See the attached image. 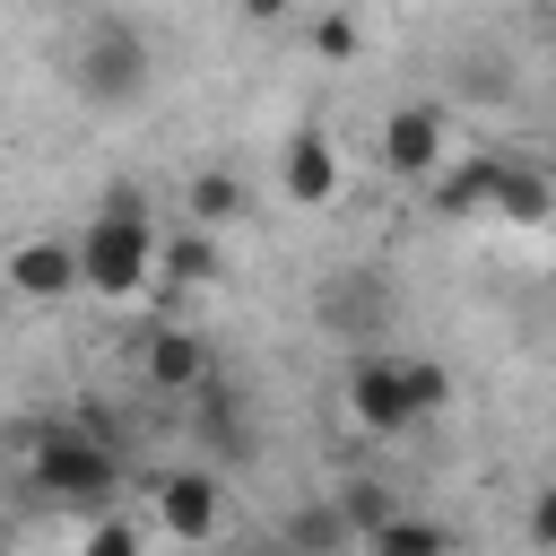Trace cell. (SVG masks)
<instances>
[{
  "mask_svg": "<svg viewBox=\"0 0 556 556\" xmlns=\"http://www.w3.org/2000/svg\"><path fill=\"white\" fill-rule=\"evenodd\" d=\"M26 486H43V495L70 504V513H113L122 452H113V417H104V400H78L70 417H52V426L26 434Z\"/></svg>",
  "mask_w": 556,
  "mask_h": 556,
  "instance_id": "1",
  "label": "cell"
},
{
  "mask_svg": "<svg viewBox=\"0 0 556 556\" xmlns=\"http://www.w3.org/2000/svg\"><path fill=\"white\" fill-rule=\"evenodd\" d=\"M78 269H87V295H104V304H130L139 287H156L165 235H156V217H148V191L113 182V191L96 200V217L78 226Z\"/></svg>",
  "mask_w": 556,
  "mask_h": 556,
  "instance_id": "2",
  "label": "cell"
},
{
  "mask_svg": "<svg viewBox=\"0 0 556 556\" xmlns=\"http://www.w3.org/2000/svg\"><path fill=\"white\" fill-rule=\"evenodd\" d=\"M148 35L130 26V17H96L87 35H78V52H70V87H78V104H96V113H130L139 96H148Z\"/></svg>",
  "mask_w": 556,
  "mask_h": 556,
  "instance_id": "3",
  "label": "cell"
},
{
  "mask_svg": "<svg viewBox=\"0 0 556 556\" xmlns=\"http://www.w3.org/2000/svg\"><path fill=\"white\" fill-rule=\"evenodd\" d=\"M148 513H156L165 539L208 547V539L226 530V469H217V460H200V469H156V478H148Z\"/></svg>",
  "mask_w": 556,
  "mask_h": 556,
  "instance_id": "4",
  "label": "cell"
},
{
  "mask_svg": "<svg viewBox=\"0 0 556 556\" xmlns=\"http://www.w3.org/2000/svg\"><path fill=\"white\" fill-rule=\"evenodd\" d=\"M348 417H356L365 434H408V426H426V408H417V382H408V356H382V348H365V356L348 365Z\"/></svg>",
  "mask_w": 556,
  "mask_h": 556,
  "instance_id": "5",
  "label": "cell"
},
{
  "mask_svg": "<svg viewBox=\"0 0 556 556\" xmlns=\"http://www.w3.org/2000/svg\"><path fill=\"white\" fill-rule=\"evenodd\" d=\"M130 356H139V374H148V391H208L217 382V348L200 339V330H182V321H148L139 339H130Z\"/></svg>",
  "mask_w": 556,
  "mask_h": 556,
  "instance_id": "6",
  "label": "cell"
},
{
  "mask_svg": "<svg viewBox=\"0 0 556 556\" xmlns=\"http://www.w3.org/2000/svg\"><path fill=\"white\" fill-rule=\"evenodd\" d=\"M278 191H287L295 208L339 200V148H330V130H321V122H304V130H287V139H278Z\"/></svg>",
  "mask_w": 556,
  "mask_h": 556,
  "instance_id": "7",
  "label": "cell"
},
{
  "mask_svg": "<svg viewBox=\"0 0 556 556\" xmlns=\"http://www.w3.org/2000/svg\"><path fill=\"white\" fill-rule=\"evenodd\" d=\"M443 113L434 104H391V122H382V165L400 174V182H434V165H443Z\"/></svg>",
  "mask_w": 556,
  "mask_h": 556,
  "instance_id": "8",
  "label": "cell"
},
{
  "mask_svg": "<svg viewBox=\"0 0 556 556\" xmlns=\"http://www.w3.org/2000/svg\"><path fill=\"white\" fill-rule=\"evenodd\" d=\"M9 287H17L26 304H61L70 287H87L78 243H70V235H26V243L9 252Z\"/></svg>",
  "mask_w": 556,
  "mask_h": 556,
  "instance_id": "9",
  "label": "cell"
},
{
  "mask_svg": "<svg viewBox=\"0 0 556 556\" xmlns=\"http://www.w3.org/2000/svg\"><path fill=\"white\" fill-rule=\"evenodd\" d=\"M382 313H391V287H382L374 269H330V287H321V330H339L348 348H374Z\"/></svg>",
  "mask_w": 556,
  "mask_h": 556,
  "instance_id": "10",
  "label": "cell"
},
{
  "mask_svg": "<svg viewBox=\"0 0 556 556\" xmlns=\"http://www.w3.org/2000/svg\"><path fill=\"white\" fill-rule=\"evenodd\" d=\"M191 408H200V417H191V434H200V452H208L217 469L252 452V426H243V400L226 391V374H217L208 391H191Z\"/></svg>",
  "mask_w": 556,
  "mask_h": 556,
  "instance_id": "11",
  "label": "cell"
},
{
  "mask_svg": "<svg viewBox=\"0 0 556 556\" xmlns=\"http://www.w3.org/2000/svg\"><path fill=\"white\" fill-rule=\"evenodd\" d=\"M348 547H365V539L348 530V513H339V504H313V513H295L261 556H348Z\"/></svg>",
  "mask_w": 556,
  "mask_h": 556,
  "instance_id": "12",
  "label": "cell"
},
{
  "mask_svg": "<svg viewBox=\"0 0 556 556\" xmlns=\"http://www.w3.org/2000/svg\"><path fill=\"white\" fill-rule=\"evenodd\" d=\"M547 208H556V174H539V165H521V156H495V217L539 226Z\"/></svg>",
  "mask_w": 556,
  "mask_h": 556,
  "instance_id": "13",
  "label": "cell"
},
{
  "mask_svg": "<svg viewBox=\"0 0 556 556\" xmlns=\"http://www.w3.org/2000/svg\"><path fill=\"white\" fill-rule=\"evenodd\" d=\"M365 556H452V530H443L434 513H408V504H400V513L365 539Z\"/></svg>",
  "mask_w": 556,
  "mask_h": 556,
  "instance_id": "14",
  "label": "cell"
},
{
  "mask_svg": "<svg viewBox=\"0 0 556 556\" xmlns=\"http://www.w3.org/2000/svg\"><path fill=\"white\" fill-rule=\"evenodd\" d=\"M243 174H226V165H208V174H191V191H182V208H191V226H235L243 217Z\"/></svg>",
  "mask_w": 556,
  "mask_h": 556,
  "instance_id": "15",
  "label": "cell"
},
{
  "mask_svg": "<svg viewBox=\"0 0 556 556\" xmlns=\"http://www.w3.org/2000/svg\"><path fill=\"white\" fill-rule=\"evenodd\" d=\"M478 208H495V156H469L460 174L434 182V217H478Z\"/></svg>",
  "mask_w": 556,
  "mask_h": 556,
  "instance_id": "16",
  "label": "cell"
},
{
  "mask_svg": "<svg viewBox=\"0 0 556 556\" xmlns=\"http://www.w3.org/2000/svg\"><path fill=\"white\" fill-rule=\"evenodd\" d=\"M156 278H165V287H208V278H217V235H208V226L174 235V243H165V269H156Z\"/></svg>",
  "mask_w": 556,
  "mask_h": 556,
  "instance_id": "17",
  "label": "cell"
},
{
  "mask_svg": "<svg viewBox=\"0 0 556 556\" xmlns=\"http://www.w3.org/2000/svg\"><path fill=\"white\" fill-rule=\"evenodd\" d=\"M330 504H339V513H348V530H356V539H374V530H382V521H391V513H400V495H391V486H382V478H348V486H339V495H330Z\"/></svg>",
  "mask_w": 556,
  "mask_h": 556,
  "instance_id": "18",
  "label": "cell"
},
{
  "mask_svg": "<svg viewBox=\"0 0 556 556\" xmlns=\"http://www.w3.org/2000/svg\"><path fill=\"white\" fill-rule=\"evenodd\" d=\"M78 556H148V530L130 513H96L87 539H78Z\"/></svg>",
  "mask_w": 556,
  "mask_h": 556,
  "instance_id": "19",
  "label": "cell"
},
{
  "mask_svg": "<svg viewBox=\"0 0 556 556\" xmlns=\"http://www.w3.org/2000/svg\"><path fill=\"white\" fill-rule=\"evenodd\" d=\"M356 43H365V35H356V17H348V9H330V17L313 26V52H330V61H356Z\"/></svg>",
  "mask_w": 556,
  "mask_h": 556,
  "instance_id": "20",
  "label": "cell"
},
{
  "mask_svg": "<svg viewBox=\"0 0 556 556\" xmlns=\"http://www.w3.org/2000/svg\"><path fill=\"white\" fill-rule=\"evenodd\" d=\"M530 547H539V556H556V478L530 495Z\"/></svg>",
  "mask_w": 556,
  "mask_h": 556,
  "instance_id": "21",
  "label": "cell"
},
{
  "mask_svg": "<svg viewBox=\"0 0 556 556\" xmlns=\"http://www.w3.org/2000/svg\"><path fill=\"white\" fill-rule=\"evenodd\" d=\"M287 9H295V0H235V17H243V26H278Z\"/></svg>",
  "mask_w": 556,
  "mask_h": 556,
  "instance_id": "22",
  "label": "cell"
}]
</instances>
